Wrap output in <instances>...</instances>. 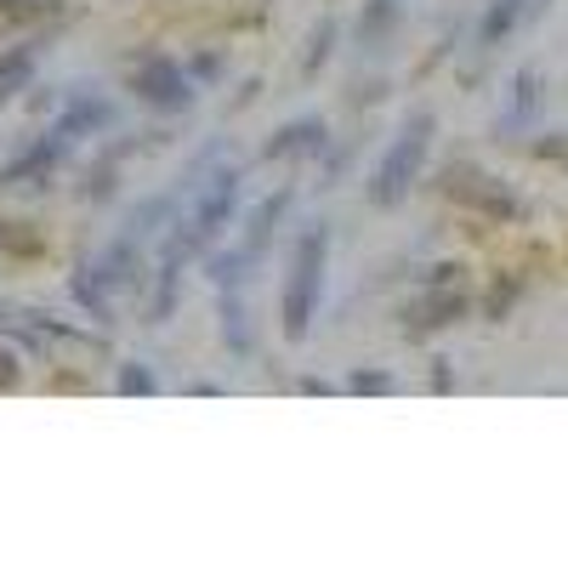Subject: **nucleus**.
Returning a JSON list of instances; mask_svg holds the SVG:
<instances>
[{
	"mask_svg": "<svg viewBox=\"0 0 568 568\" xmlns=\"http://www.w3.org/2000/svg\"><path fill=\"white\" fill-rule=\"evenodd\" d=\"M460 313H466L460 296H438V302H426V307L415 313V329H426V324H449V318H460Z\"/></svg>",
	"mask_w": 568,
	"mask_h": 568,
	"instance_id": "11",
	"label": "nucleus"
},
{
	"mask_svg": "<svg viewBox=\"0 0 568 568\" xmlns=\"http://www.w3.org/2000/svg\"><path fill=\"white\" fill-rule=\"evenodd\" d=\"M329 40H336V23H324V29L313 34V58H307V69H318V63L329 58Z\"/></svg>",
	"mask_w": 568,
	"mask_h": 568,
	"instance_id": "13",
	"label": "nucleus"
},
{
	"mask_svg": "<svg viewBox=\"0 0 568 568\" xmlns=\"http://www.w3.org/2000/svg\"><path fill=\"white\" fill-rule=\"evenodd\" d=\"M120 393H154V375L149 369H120Z\"/></svg>",
	"mask_w": 568,
	"mask_h": 568,
	"instance_id": "12",
	"label": "nucleus"
},
{
	"mask_svg": "<svg viewBox=\"0 0 568 568\" xmlns=\"http://www.w3.org/2000/svg\"><path fill=\"white\" fill-rule=\"evenodd\" d=\"M284 211H291V187H278L273 200H262V205L251 211V222H245V240L233 245V251H240L251 267L262 262V251H267V240H273V227H278V216H284Z\"/></svg>",
	"mask_w": 568,
	"mask_h": 568,
	"instance_id": "4",
	"label": "nucleus"
},
{
	"mask_svg": "<svg viewBox=\"0 0 568 568\" xmlns=\"http://www.w3.org/2000/svg\"><path fill=\"white\" fill-rule=\"evenodd\" d=\"M535 85H540L535 69H524V74L511 80V114H506V125H524V120L535 114Z\"/></svg>",
	"mask_w": 568,
	"mask_h": 568,
	"instance_id": "9",
	"label": "nucleus"
},
{
	"mask_svg": "<svg viewBox=\"0 0 568 568\" xmlns=\"http://www.w3.org/2000/svg\"><path fill=\"white\" fill-rule=\"evenodd\" d=\"M131 85H136V98L154 103V109H187V103H194V85H187V74L171 58H142Z\"/></svg>",
	"mask_w": 568,
	"mask_h": 568,
	"instance_id": "3",
	"label": "nucleus"
},
{
	"mask_svg": "<svg viewBox=\"0 0 568 568\" xmlns=\"http://www.w3.org/2000/svg\"><path fill=\"white\" fill-rule=\"evenodd\" d=\"M353 393H393V375H353Z\"/></svg>",
	"mask_w": 568,
	"mask_h": 568,
	"instance_id": "14",
	"label": "nucleus"
},
{
	"mask_svg": "<svg viewBox=\"0 0 568 568\" xmlns=\"http://www.w3.org/2000/svg\"><path fill=\"white\" fill-rule=\"evenodd\" d=\"M313 149H324V125L318 120H296V125H284L267 142V160H291V154H313Z\"/></svg>",
	"mask_w": 568,
	"mask_h": 568,
	"instance_id": "5",
	"label": "nucleus"
},
{
	"mask_svg": "<svg viewBox=\"0 0 568 568\" xmlns=\"http://www.w3.org/2000/svg\"><path fill=\"white\" fill-rule=\"evenodd\" d=\"M535 7H540V0H500V7H495V12L484 18V45L506 40V34H511L517 23H524V18H529Z\"/></svg>",
	"mask_w": 568,
	"mask_h": 568,
	"instance_id": "8",
	"label": "nucleus"
},
{
	"mask_svg": "<svg viewBox=\"0 0 568 568\" xmlns=\"http://www.w3.org/2000/svg\"><path fill=\"white\" fill-rule=\"evenodd\" d=\"M109 120H114V103H103V98H80V103H74L69 114H63V125H58V131H63V136L74 142L80 131H103Z\"/></svg>",
	"mask_w": 568,
	"mask_h": 568,
	"instance_id": "6",
	"label": "nucleus"
},
{
	"mask_svg": "<svg viewBox=\"0 0 568 568\" xmlns=\"http://www.w3.org/2000/svg\"><path fill=\"white\" fill-rule=\"evenodd\" d=\"M222 329H227L233 353H245V347H251V336H245V313H240V291H227V302H222Z\"/></svg>",
	"mask_w": 568,
	"mask_h": 568,
	"instance_id": "10",
	"label": "nucleus"
},
{
	"mask_svg": "<svg viewBox=\"0 0 568 568\" xmlns=\"http://www.w3.org/2000/svg\"><path fill=\"white\" fill-rule=\"evenodd\" d=\"M29 80H34V45H12V52L0 58V103L18 98Z\"/></svg>",
	"mask_w": 568,
	"mask_h": 568,
	"instance_id": "7",
	"label": "nucleus"
},
{
	"mask_svg": "<svg viewBox=\"0 0 568 568\" xmlns=\"http://www.w3.org/2000/svg\"><path fill=\"white\" fill-rule=\"evenodd\" d=\"M324 256H329V227L313 222L296 245V262H291V284H284V336L302 342L313 329V313H318V291H324Z\"/></svg>",
	"mask_w": 568,
	"mask_h": 568,
	"instance_id": "1",
	"label": "nucleus"
},
{
	"mask_svg": "<svg viewBox=\"0 0 568 568\" xmlns=\"http://www.w3.org/2000/svg\"><path fill=\"white\" fill-rule=\"evenodd\" d=\"M426 149H433V114L415 109L409 125L398 131V142L387 149V160L375 165V176H369V200H375V205H398V200L409 194V182L420 176V165H426Z\"/></svg>",
	"mask_w": 568,
	"mask_h": 568,
	"instance_id": "2",
	"label": "nucleus"
}]
</instances>
